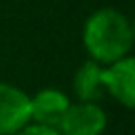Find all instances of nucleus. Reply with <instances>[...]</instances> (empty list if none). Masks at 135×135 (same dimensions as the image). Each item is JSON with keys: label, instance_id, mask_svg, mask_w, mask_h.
Here are the masks:
<instances>
[{"label": "nucleus", "instance_id": "nucleus-1", "mask_svg": "<svg viewBox=\"0 0 135 135\" xmlns=\"http://www.w3.org/2000/svg\"><path fill=\"white\" fill-rule=\"evenodd\" d=\"M82 49L86 59L110 65L131 55L135 44V27L127 13L114 6L95 8L82 23Z\"/></svg>", "mask_w": 135, "mask_h": 135}, {"label": "nucleus", "instance_id": "nucleus-2", "mask_svg": "<svg viewBox=\"0 0 135 135\" xmlns=\"http://www.w3.org/2000/svg\"><path fill=\"white\" fill-rule=\"evenodd\" d=\"M108 129V112L101 103L74 101L57 124L59 135H103Z\"/></svg>", "mask_w": 135, "mask_h": 135}, {"label": "nucleus", "instance_id": "nucleus-3", "mask_svg": "<svg viewBox=\"0 0 135 135\" xmlns=\"http://www.w3.org/2000/svg\"><path fill=\"white\" fill-rule=\"evenodd\" d=\"M101 89L103 95L112 97L124 110L135 105V57L129 55L110 65H101Z\"/></svg>", "mask_w": 135, "mask_h": 135}, {"label": "nucleus", "instance_id": "nucleus-4", "mask_svg": "<svg viewBox=\"0 0 135 135\" xmlns=\"http://www.w3.org/2000/svg\"><path fill=\"white\" fill-rule=\"evenodd\" d=\"M30 122V93L0 80V135H15Z\"/></svg>", "mask_w": 135, "mask_h": 135}, {"label": "nucleus", "instance_id": "nucleus-5", "mask_svg": "<svg viewBox=\"0 0 135 135\" xmlns=\"http://www.w3.org/2000/svg\"><path fill=\"white\" fill-rule=\"evenodd\" d=\"M72 103V97L57 86H44L38 89L34 95H30V116L34 124L53 127L57 129L59 120L68 112Z\"/></svg>", "mask_w": 135, "mask_h": 135}, {"label": "nucleus", "instance_id": "nucleus-6", "mask_svg": "<svg viewBox=\"0 0 135 135\" xmlns=\"http://www.w3.org/2000/svg\"><path fill=\"white\" fill-rule=\"evenodd\" d=\"M72 93H74V101H89V103H99V99L103 97V89H101V65L84 59L72 78Z\"/></svg>", "mask_w": 135, "mask_h": 135}, {"label": "nucleus", "instance_id": "nucleus-7", "mask_svg": "<svg viewBox=\"0 0 135 135\" xmlns=\"http://www.w3.org/2000/svg\"><path fill=\"white\" fill-rule=\"evenodd\" d=\"M15 135H59L57 133V129H53V127H42V124H34V122H30L27 127H23L19 133H15Z\"/></svg>", "mask_w": 135, "mask_h": 135}]
</instances>
